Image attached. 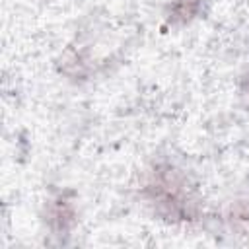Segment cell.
I'll list each match as a JSON object with an SVG mask.
<instances>
[{"label":"cell","instance_id":"cell-1","mask_svg":"<svg viewBox=\"0 0 249 249\" xmlns=\"http://www.w3.org/2000/svg\"><path fill=\"white\" fill-rule=\"evenodd\" d=\"M185 187L187 185L177 171L171 167H158L146 183L144 191L148 200L154 202L160 212H165L173 218H185L191 214L189 193Z\"/></svg>","mask_w":249,"mask_h":249},{"label":"cell","instance_id":"cell-2","mask_svg":"<svg viewBox=\"0 0 249 249\" xmlns=\"http://www.w3.org/2000/svg\"><path fill=\"white\" fill-rule=\"evenodd\" d=\"M49 224L56 231H66L74 224V208L66 198H58L53 202L51 212H49Z\"/></svg>","mask_w":249,"mask_h":249},{"label":"cell","instance_id":"cell-3","mask_svg":"<svg viewBox=\"0 0 249 249\" xmlns=\"http://www.w3.org/2000/svg\"><path fill=\"white\" fill-rule=\"evenodd\" d=\"M196 12V0H175L173 2V19L181 18V19H189L193 18Z\"/></svg>","mask_w":249,"mask_h":249}]
</instances>
